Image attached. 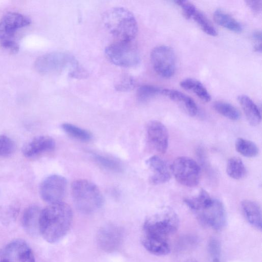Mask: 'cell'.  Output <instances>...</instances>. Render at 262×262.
Listing matches in <instances>:
<instances>
[{"instance_id":"obj_35","label":"cell","mask_w":262,"mask_h":262,"mask_svg":"<svg viewBox=\"0 0 262 262\" xmlns=\"http://www.w3.org/2000/svg\"><path fill=\"white\" fill-rule=\"evenodd\" d=\"M246 3L252 12L258 14L261 12L262 10V1H246Z\"/></svg>"},{"instance_id":"obj_4","label":"cell","mask_w":262,"mask_h":262,"mask_svg":"<svg viewBox=\"0 0 262 262\" xmlns=\"http://www.w3.org/2000/svg\"><path fill=\"white\" fill-rule=\"evenodd\" d=\"M35 67L39 72L44 74L69 68L71 76L74 77H77L82 72L73 56L61 52H53L41 55L35 60Z\"/></svg>"},{"instance_id":"obj_29","label":"cell","mask_w":262,"mask_h":262,"mask_svg":"<svg viewBox=\"0 0 262 262\" xmlns=\"http://www.w3.org/2000/svg\"><path fill=\"white\" fill-rule=\"evenodd\" d=\"M162 89L152 85H143L139 87L137 91V97L139 101L145 102L161 94Z\"/></svg>"},{"instance_id":"obj_36","label":"cell","mask_w":262,"mask_h":262,"mask_svg":"<svg viewBox=\"0 0 262 262\" xmlns=\"http://www.w3.org/2000/svg\"><path fill=\"white\" fill-rule=\"evenodd\" d=\"M252 38L256 42L255 45L261 44V32L260 31L256 30L252 33Z\"/></svg>"},{"instance_id":"obj_12","label":"cell","mask_w":262,"mask_h":262,"mask_svg":"<svg viewBox=\"0 0 262 262\" xmlns=\"http://www.w3.org/2000/svg\"><path fill=\"white\" fill-rule=\"evenodd\" d=\"M122 239V230L115 225H106L101 227L97 234L98 246L102 250L107 252L117 250Z\"/></svg>"},{"instance_id":"obj_18","label":"cell","mask_w":262,"mask_h":262,"mask_svg":"<svg viewBox=\"0 0 262 262\" xmlns=\"http://www.w3.org/2000/svg\"><path fill=\"white\" fill-rule=\"evenodd\" d=\"M41 210L35 205L28 207L24 211L21 219L25 230L29 234L34 235L39 232V219Z\"/></svg>"},{"instance_id":"obj_13","label":"cell","mask_w":262,"mask_h":262,"mask_svg":"<svg viewBox=\"0 0 262 262\" xmlns=\"http://www.w3.org/2000/svg\"><path fill=\"white\" fill-rule=\"evenodd\" d=\"M146 134L152 147L157 152L164 154L168 144V133L166 126L159 121H150L146 126Z\"/></svg>"},{"instance_id":"obj_38","label":"cell","mask_w":262,"mask_h":262,"mask_svg":"<svg viewBox=\"0 0 262 262\" xmlns=\"http://www.w3.org/2000/svg\"><path fill=\"white\" fill-rule=\"evenodd\" d=\"M0 262H8V261H7V260H6L5 259H3V260L0 261Z\"/></svg>"},{"instance_id":"obj_9","label":"cell","mask_w":262,"mask_h":262,"mask_svg":"<svg viewBox=\"0 0 262 262\" xmlns=\"http://www.w3.org/2000/svg\"><path fill=\"white\" fill-rule=\"evenodd\" d=\"M131 42L118 41L108 45L105 49L108 60L117 66L130 68L137 66L140 57Z\"/></svg>"},{"instance_id":"obj_27","label":"cell","mask_w":262,"mask_h":262,"mask_svg":"<svg viewBox=\"0 0 262 262\" xmlns=\"http://www.w3.org/2000/svg\"><path fill=\"white\" fill-rule=\"evenodd\" d=\"M61 128L70 136L82 141H89L92 138L90 132L72 124L66 123L61 125Z\"/></svg>"},{"instance_id":"obj_19","label":"cell","mask_w":262,"mask_h":262,"mask_svg":"<svg viewBox=\"0 0 262 262\" xmlns=\"http://www.w3.org/2000/svg\"><path fill=\"white\" fill-rule=\"evenodd\" d=\"M245 116L249 123L255 126L261 121V113L258 106L248 96L240 95L237 97Z\"/></svg>"},{"instance_id":"obj_32","label":"cell","mask_w":262,"mask_h":262,"mask_svg":"<svg viewBox=\"0 0 262 262\" xmlns=\"http://www.w3.org/2000/svg\"><path fill=\"white\" fill-rule=\"evenodd\" d=\"M207 247L212 262H221V246L219 241L215 237H211L208 242Z\"/></svg>"},{"instance_id":"obj_22","label":"cell","mask_w":262,"mask_h":262,"mask_svg":"<svg viewBox=\"0 0 262 262\" xmlns=\"http://www.w3.org/2000/svg\"><path fill=\"white\" fill-rule=\"evenodd\" d=\"M215 22L219 25L232 32L238 33L242 31L241 24L229 14L221 9H216L213 13Z\"/></svg>"},{"instance_id":"obj_25","label":"cell","mask_w":262,"mask_h":262,"mask_svg":"<svg viewBox=\"0 0 262 262\" xmlns=\"http://www.w3.org/2000/svg\"><path fill=\"white\" fill-rule=\"evenodd\" d=\"M236 151L247 158L256 157L258 154V148L252 141L242 138H237L235 143Z\"/></svg>"},{"instance_id":"obj_26","label":"cell","mask_w":262,"mask_h":262,"mask_svg":"<svg viewBox=\"0 0 262 262\" xmlns=\"http://www.w3.org/2000/svg\"><path fill=\"white\" fill-rule=\"evenodd\" d=\"M213 107L218 113L231 120L236 121L241 117L239 111L229 103L216 101L213 104Z\"/></svg>"},{"instance_id":"obj_37","label":"cell","mask_w":262,"mask_h":262,"mask_svg":"<svg viewBox=\"0 0 262 262\" xmlns=\"http://www.w3.org/2000/svg\"><path fill=\"white\" fill-rule=\"evenodd\" d=\"M185 262H197V261L195 260L190 259V260H187Z\"/></svg>"},{"instance_id":"obj_3","label":"cell","mask_w":262,"mask_h":262,"mask_svg":"<svg viewBox=\"0 0 262 262\" xmlns=\"http://www.w3.org/2000/svg\"><path fill=\"white\" fill-rule=\"evenodd\" d=\"M71 193L77 209L83 213H91L102 205L103 198L99 188L86 179H78L71 186Z\"/></svg>"},{"instance_id":"obj_34","label":"cell","mask_w":262,"mask_h":262,"mask_svg":"<svg viewBox=\"0 0 262 262\" xmlns=\"http://www.w3.org/2000/svg\"><path fill=\"white\" fill-rule=\"evenodd\" d=\"M134 85V79L129 76L125 75L118 82L115 87L118 91L125 92L132 90Z\"/></svg>"},{"instance_id":"obj_5","label":"cell","mask_w":262,"mask_h":262,"mask_svg":"<svg viewBox=\"0 0 262 262\" xmlns=\"http://www.w3.org/2000/svg\"><path fill=\"white\" fill-rule=\"evenodd\" d=\"M31 19L27 16L16 12H8L0 20V44L9 51L17 52L19 45L15 40L17 31L29 25Z\"/></svg>"},{"instance_id":"obj_30","label":"cell","mask_w":262,"mask_h":262,"mask_svg":"<svg viewBox=\"0 0 262 262\" xmlns=\"http://www.w3.org/2000/svg\"><path fill=\"white\" fill-rule=\"evenodd\" d=\"M94 158L95 161L103 168L115 172H120L122 167L117 160L102 155L95 154Z\"/></svg>"},{"instance_id":"obj_16","label":"cell","mask_w":262,"mask_h":262,"mask_svg":"<svg viewBox=\"0 0 262 262\" xmlns=\"http://www.w3.org/2000/svg\"><path fill=\"white\" fill-rule=\"evenodd\" d=\"M146 164L151 171L150 182L155 185L163 184L171 178V171L167 163L157 156L149 158Z\"/></svg>"},{"instance_id":"obj_11","label":"cell","mask_w":262,"mask_h":262,"mask_svg":"<svg viewBox=\"0 0 262 262\" xmlns=\"http://www.w3.org/2000/svg\"><path fill=\"white\" fill-rule=\"evenodd\" d=\"M67 185V182L64 177L58 174L50 175L40 184V196L44 201L50 204L62 202L66 194Z\"/></svg>"},{"instance_id":"obj_14","label":"cell","mask_w":262,"mask_h":262,"mask_svg":"<svg viewBox=\"0 0 262 262\" xmlns=\"http://www.w3.org/2000/svg\"><path fill=\"white\" fill-rule=\"evenodd\" d=\"M5 258L18 262H35L34 255L27 243L17 239L8 244L3 251Z\"/></svg>"},{"instance_id":"obj_23","label":"cell","mask_w":262,"mask_h":262,"mask_svg":"<svg viewBox=\"0 0 262 262\" xmlns=\"http://www.w3.org/2000/svg\"><path fill=\"white\" fill-rule=\"evenodd\" d=\"M180 86L184 89L191 91L204 102H209L211 97L205 86L194 78H186L180 82Z\"/></svg>"},{"instance_id":"obj_6","label":"cell","mask_w":262,"mask_h":262,"mask_svg":"<svg viewBox=\"0 0 262 262\" xmlns=\"http://www.w3.org/2000/svg\"><path fill=\"white\" fill-rule=\"evenodd\" d=\"M179 225L176 213L166 208L147 219L144 223L143 235L165 238L166 236L174 233Z\"/></svg>"},{"instance_id":"obj_17","label":"cell","mask_w":262,"mask_h":262,"mask_svg":"<svg viewBox=\"0 0 262 262\" xmlns=\"http://www.w3.org/2000/svg\"><path fill=\"white\" fill-rule=\"evenodd\" d=\"M161 94L180 104L191 116H195L198 108L194 101L183 93L173 89H162Z\"/></svg>"},{"instance_id":"obj_8","label":"cell","mask_w":262,"mask_h":262,"mask_svg":"<svg viewBox=\"0 0 262 262\" xmlns=\"http://www.w3.org/2000/svg\"><path fill=\"white\" fill-rule=\"evenodd\" d=\"M170 169L176 180L184 186L193 187L199 183L200 167L193 159L189 157H178L173 161Z\"/></svg>"},{"instance_id":"obj_7","label":"cell","mask_w":262,"mask_h":262,"mask_svg":"<svg viewBox=\"0 0 262 262\" xmlns=\"http://www.w3.org/2000/svg\"><path fill=\"white\" fill-rule=\"evenodd\" d=\"M193 212L202 224L216 230H221L226 225L227 216L223 204L210 195Z\"/></svg>"},{"instance_id":"obj_10","label":"cell","mask_w":262,"mask_h":262,"mask_svg":"<svg viewBox=\"0 0 262 262\" xmlns=\"http://www.w3.org/2000/svg\"><path fill=\"white\" fill-rule=\"evenodd\" d=\"M150 60L155 72L164 78H170L175 73L176 61L174 52L169 47L159 46L150 53Z\"/></svg>"},{"instance_id":"obj_21","label":"cell","mask_w":262,"mask_h":262,"mask_svg":"<svg viewBox=\"0 0 262 262\" xmlns=\"http://www.w3.org/2000/svg\"><path fill=\"white\" fill-rule=\"evenodd\" d=\"M243 212L248 222L256 228L261 229V211L259 206L255 202L248 200L241 203Z\"/></svg>"},{"instance_id":"obj_1","label":"cell","mask_w":262,"mask_h":262,"mask_svg":"<svg viewBox=\"0 0 262 262\" xmlns=\"http://www.w3.org/2000/svg\"><path fill=\"white\" fill-rule=\"evenodd\" d=\"M73 221L70 206L62 202L51 204L41 210L39 219V232L50 243L63 238L70 230Z\"/></svg>"},{"instance_id":"obj_24","label":"cell","mask_w":262,"mask_h":262,"mask_svg":"<svg viewBox=\"0 0 262 262\" xmlns=\"http://www.w3.org/2000/svg\"><path fill=\"white\" fill-rule=\"evenodd\" d=\"M226 171L231 178L239 180L245 177L246 169L241 159L237 157H232L227 162Z\"/></svg>"},{"instance_id":"obj_33","label":"cell","mask_w":262,"mask_h":262,"mask_svg":"<svg viewBox=\"0 0 262 262\" xmlns=\"http://www.w3.org/2000/svg\"><path fill=\"white\" fill-rule=\"evenodd\" d=\"M175 3L181 7L183 15L187 19H190L196 11L195 6L189 1L185 0L175 1Z\"/></svg>"},{"instance_id":"obj_15","label":"cell","mask_w":262,"mask_h":262,"mask_svg":"<svg viewBox=\"0 0 262 262\" xmlns=\"http://www.w3.org/2000/svg\"><path fill=\"white\" fill-rule=\"evenodd\" d=\"M55 146V142L52 137L48 136H39L26 143L23 147L22 152L26 157H33L51 151Z\"/></svg>"},{"instance_id":"obj_28","label":"cell","mask_w":262,"mask_h":262,"mask_svg":"<svg viewBox=\"0 0 262 262\" xmlns=\"http://www.w3.org/2000/svg\"><path fill=\"white\" fill-rule=\"evenodd\" d=\"M192 17L205 33L212 36L217 35L215 28L204 13L196 10Z\"/></svg>"},{"instance_id":"obj_20","label":"cell","mask_w":262,"mask_h":262,"mask_svg":"<svg viewBox=\"0 0 262 262\" xmlns=\"http://www.w3.org/2000/svg\"><path fill=\"white\" fill-rule=\"evenodd\" d=\"M142 243L149 252L155 255H167L170 251L169 245L164 238L143 235Z\"/></svg>"},{"instance_id":"obj_31","label":"cell","mask_w":262,"mask_h":262,"mask_svg":"<svg viewBox=\"0 0 262 262\" xmlns=\"http://www.w3.org/2000/svg\"><path fill=\"white\" fill-rule=\"evenodd\" d=\"M15 150V144L9 137L0 135V157H9L12 155Z\"/></svg>"},{"instance_id":"obj_2","label":"cell","mask_w":262,"mask_h":262,"mask_svg":"<svg viewBox=\"0 0 262 262\" xmlns=\"http://www.w3.org/2000/svg\"><path fill=\"white\" fill-rule=\"evenodd\" d=\"M102 19L108 32L119 41L131 42L135 38L137 23L128 10L123 7L112 8L105 12Z\"/></svg>"}]
</instances>
